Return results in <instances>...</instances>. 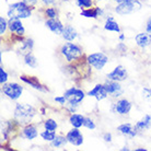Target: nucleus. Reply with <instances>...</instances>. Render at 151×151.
Here are the masks:
<instances>
[{
  "label": "nucleus",
  "instance_id": "nucleus-33",
  "mask_svg": "<svg viewBox=\"0 0 151 151\" xmlns=\"http://www.w3.org/2000/svg\"><path fill=\"white\" fill-rule=\"evenodd\" d=\"M7 81H8V73H7V71L1 67V68H0V83H1V86L4 84V83H7Z\"/></svg>",
  "mask_w": 151,
  "mask_h": 151
},
{
  "label": "nucleus",
  "instance_id": "nucleus-29",
  "mask_svg": "<svg viewBox=\"0 0 151 151\" xmlns=\"http://www.w3.org/2000/svg\"><path fill=\"white\" fill-rule=\"evenodd\" d=\"M44 15L48 19H54V18H58V12H57L56 8L48 7L44 9Z\"/></svg>",
  "mask_w": 151,
  "mask_h": 151
},
{
  "label": "nucleus",
  "instance_id": "nucleus-42",
  "mask_svg": "<svg viewBox=\"0 0 151 151\" xmlns=\"http://www.w3.org/2000/svg\"><path fill=\"white\" fill-rule=\"evenodd\" d=\"M135 151H147V149H145V148H137V149H135Z\"/></svg>",
  "mask_w": 151,
  "mask_h": 151
},
{
  "label": "nucleus",
  "instance_id": "nucleus-21",
  "mask_svg": "<svg viewBox=\"0 0 151 151\" xmlns=\"http://www.w3.org/2000/svg\"><path fill=\"white\" fill-rule=\"evenodd\" d=\"M63 38L67 42H73L76 38L78 37V32L72 25H66L64 27L63 34H61Z\"/></svg>",
  "mask_w": 151,
  "mask_h": 151
},
{
  "label": "nucleus",
  "instance_id": "nucleus-11",
  "mask_svg": "<svg viewBox=\"0 0 151 151\" xmlns=\"http://www.w3.org/2000/svg\"><path fill=\"white\" fill-rule=\"evenodd\" d=\"M66 137H67V140H68L69 144L72 145V146H76V147L82 146L83 141H84L82 132H80L79 128H76V127H72V129H70L66 134Z\"/></svg>",
  "mask_w": 151,
  "mask_h": 151
},
{
  "label": "nucleus",
  "instance_id": "nucleus-12",
  "mask_svg": "<svg viewBox=\"0 0 151 151\" xmlns=\"http://www.w3.org/2000/svg\"><path fill=\"white\" fill-rule=\"evenodd\" d=\"M8 30L10 33L18 37H22L25 34V29L23 27V23L20 19H9V27Z\"/></svg>",
  "mask_w": 151,
  "mask_h": 151
},
{
  "label": "nucleus",
  "instance_id": "nucleus-36",
  "mask_svg": "<svg viewBox=\"0 0 151 151\" xmlns=\"http://www.w3.org/2000/svg\"><path fill=\"white\" fill-rule=\"evenodd\" d=\"M142 95H144V98L150 99L151 100V89H149V88H144V89H142Z\"/></svg>",
  "mask_w": 151,
  "mask_h": 151
},
{
  "label": "nucleus",
  "instance_id": "nucleus-5",
  "mask_svg": "<svg viewBox=\"0 0 151 151\" xmlns=\"http://www.w3.org/2000/svg\"><path fill=\"white\" fill-rule=\"evenodd\" d=\"M141 8H142V4L139 0H128L123 4H118L114 10L118 15H126L139 11Z\"/></svg>",
  "mask_w": 151,
  "mask_h": 151
},
{
  "label": "nucleus",
  "instance_id": "nucleus-2",
  "mask_svg": "<svg viewBox=\"0 0 151 151\" xmlns=\"http://www.w3.org/2000/svg\"><path fill=\"white\" fill-rule=\"evenodd\" d=\"M7 15L9 19H27L32 15V8L23 1L13 2L8 8Z\"/></svg>",
  "mask_w": 151,
  "mask_h": 151
},
{
  "label": "nucleus",
  "instance_id": "nucleus-39",
  "mask_svg": "<svg viewBox=\"0 0 151 151\" xmlns=\"http://www.w3.org/2000/svg\"><path fill=\"white\" fill-rule=\"evenodd\" d=\"M146 31H147L148 33H150L151 34V15H150V18L148 19L147 24H146Z\"/></svg>",
  "mask_w": 151,
  "mask_h": 151
},
{
  "label": "nucleus",
  "instance_id": "nucleus-32",
  "mask_svg": "<svg viewBox=\"0 0 151 151\" xmlns=\"http://www.w3.org/2000/svg\"><path fill=\"white\" fill-rule=\"evenodd\" d=\"M83 127L90 129V130H94L96 128V125H95L94 121L90 118V117H86L84 118V122H83Z\"/></svg>",
  "mask_w": 151,
  "mask_h": 151
},
{
  "label": "nucleus",
  "instance_id": "nucleus-14",
  "mask_svg": "<svg viewBox=\"0 0 151 151\" xmlns=\"http://www.w3.org/2000/svg\"><path fill=\"white\" fill-rule=\"evenodd\" d=\"M20 79L22 80L24 83H27L30 87L35 89V90L41 91V92H48V89L44 84H42L36 77H32V76H20Z\"/></svg>",
  "mask_w": 151,
  "mask_h": 151
},
{
  "label": "nucleus",
  "instance_id": "nucleus-15",
  "mask_svg": "<svg viewBox=\"0 0 151 151\" xmlns=\"http://www.w3.org/2000/svg\"><path fill=\"white\" fill-rule=\"evenodd\" d=\"M45 25L49 31H52L54 34L61 35L63 31H64L65 25L58 20V18H54V19H47L45 21Z\"/></svg>",
  "mask_w": 151,
  "mask_h": 151
},
{
  "label": "nucleus",
  "instance_id": "nucleus-13",
  "mask_svg": "<svg viewBox=\"0 0 151 151\" xmlns=\"http://www.w3.org/2000/svg\"><path fill=\"white\" fill-rule=\"evenodd\" d=\"M106 90L109 92V95H111L112 98H118L123 94V87L121 86V83L118 81H113V80H109L105 81L104 83Z\"/></svg>",
  "mask_w": 151,
  "mask_h": 151
},
{
  "label": "nucleus",
  "instance_id": "nucleus-24",
  "mask_svg": "<svg viewBox=\"0 0 151 151\" xmlns=\"http://www.w3.org/2000/svg\"><path fill=\"white\" fill-rule=\"evenodd\" d=\"M84 118L86 117L81 115V114H73L72 113L70 116H69V124L71 125L72 127H76V128H80L83 126V122H84Z\"/></svg>",
  "mask_w": 151,
  "mask_h": 151
},
{
  "label": "nucleus",
  "instance_id": "nucleus-28",
  "mask_svg": "<svg viewBox=\"0 0 151 151\" xmlns=\"http://www.w3.org/2000/svg\"><path fill=\"white\" fill-rule=\"evenodd\" d=\"M40 136L43 140H45V141H53L55 138H56V132H50V130H44V132H42L40 134Z\"/></svg>",
  "mask_w": 151,
  "mask_h": 151
},
{
  "label": "nucleus",
  "instance_id": "nucleus-26",
  "mask_svg": "<svg viewBox=\"0 0 151 151\" xmlns=\"http://www.w3.org/2000/svg\"><path fill=\"white\" fill-rule=\"evenodd\" d=\"M23 57H24V64L29 66L30 68H36L37 67V59L32 53L27 54L25 56Z\"/></svg>",
  "mask_w": 151,
  "mask_h": 151
},
{
  "label": "nucleus",
  "instance_id": "nucleus-43",
  "mask_svg": "<svg viewBox=\"0 0 151 151\" xmlns=\"http://www.w3.org/2000/svg\"><path fill=\"white\" fill-rule=\"evenodd\" d=\"M124 38H125V35L124 34H121V35H119V40H121V41H123Z\"/></svg>",
  "mask_w": 151,
  "mask_h": 151
},
{
  "label": "nucleus",
  "instance_id": "nucleus-22",
  "mask_svg": "<svg viewBox=\"0 0 151 151\" xmlns=\"http://www.w3.org/2000/svg\"><path fill=\"white\" fill-rule=\"evenodd\" d=\"M151 126V116L149 114H146L140 121H138L135 124V128L137 132H145L150 128Z\"/></svg>",
  "mask_w": 151,
  "mask_h": 151
},
{
  "label": "nucleus",
  "instance_id": "nucleus-37",
  "mask_svg": "<svg viewBox=\"0 0 151 151\" xmlns=\"http://www.w3.org/2000/svg\"><path fill=\"white\" fill-rule=\"evenodd\" d=\"M102 138L105 142H111V141H112V134H111V132H104Z\"/></svg>",
  "mask_w": 151,
  "mask_h": 151
},
{
  "label": "nucleus",
  "instance_id": "nucleus-3",
  "mask_svg": "<svg viewBox=\"0 0 151 151\" xmlns=\"http://www.w3.org/2000/svg\"><path fill=\"white\" fill-rule=\"evenodd\" d=\"M60 54L64 56L67 63H73L76 60H79L83 56V49L81 46L77 45L75 43H65L60 47Z\"/></svg>",
  "mask_w": 151,
  "mask_h": 151
},
{
  "label": "nucleus",
  "instance_id": "nucleus-31",
  "mask_svg": "<svg viewBox=\"0 0 151 151\" xmlns=\"http://www.w3.org/2000/svg\"><path fill=\"white\" fill-rule=\"evenodd\" d=\"M8 27H9V21H7L4 17H0V34L1 36L6 34Z\"/></svg>",
  "mask_w": 151,
  "mask_h": 151
},
{
  "label": "nucleus",
  "instance_id": "nucleus-38",
  "mask_svg": "<svg viewBox=\"0 0 151 151\" xmlns=\"http://www.w3.org/2000/svg\"><path fill=\"white\" fill-rule=\"evenodd\" d=\"M44 6H52L56 2V0H40Z\"/></svg>",
  "mask_w": 151,
  "mask_h": 151
},
{
  "label": "nucleus",
  "instance_id": "nucleus-30",
  "mask_svg": "<svg viewBox=\"0 0 151 151\" xmlns=\"http://www.w3.org/2000/svg\"><path fill=\"white\" fill-rule=\"evenodd\" d=\"M76 4L80 9H89V8L93 7V0H76Z\"/></svg>",
  "mask_w": 151,
  "mask_h": 151
},
{
  "label": "nucleus",
  "instance_id": "nucleus-27",
  "mask_svg": "<svg viewBox=\"0 0 151 151\" xmlns=\"http://www.w3.org/2000/svg\"><path fill=\"white\" fill-rule=\"evenodd\" d=\"M44 128L46 130H50V132H56L57 128H58V124L57 122L53 118H47L45 122H44Z\"/></svg>",
  "mask_w": 151,
  "mask_h": 151
},
{
  "label": "nucleus",
  "instance_id": "nucleus-20",
  "mask_svg": "<svg viewBox=\"0 0 151 151\" xmlns=\"http://www.w3.org/2000/svg\"><path fill=\"white\" fill-rule=\"evenodd\" d=\"M80 14L81 17H84L88 19H96L103 14V10L100 7H92L89 9H83Z\"/></svg>",
  "mask_w": 151,
  "mask_h": 151
},
{
  "label": "nucleus",
  "instance_id": "nucleus-10",
  "mask_svg": "<svg viewBox=\"0 0 151 151\" xmlns=\"http://www.w3.org/2000/svg\"><path fill=\"white\" fill-rule=\"evenodd\" d=\"M87 95L90 98H94L96 101H102L109 96V92L106 90L104 83H99V84H95L94 88L88 92Z\"/></svg>",
  "mask_w": 151,
  "mask_h": 151
},
{
  "label": "nucleus",
  "instance_id": "nucleus-9",
  "mask_svg": "<svg viewBox=\"0 0 151 151\" xmlns=\"http://www.w3.org/2000/svg\"><path fill=\"white\" fill-rule=\"evenodd\" d=\"M127 78H128L127 69L125 68L124 66H122V65H118L117 67H115V68L113 69V71H111L110 73H107V79L113 80V81L122 82V81H125Z\"/></svg>",
  "mask_w": 151,
  "mask_h": 151
},
{
  "label": "nucleus",
  "instance_id": "nucleus-25",
  "mask_svg": "<svg viewBox=\"0 0 151 151\" xmlns=\"http://www.w3.org/2000/svg\"><path fill=\"white\" fill-rule=\"evenodd\" d=\"M67 142H68L67 137L58 135V136H56V138H55L53 141H50V146L54 148H56V149H59V148L65 147V146L67 145Z\"/></svg>",
  "mask_w": 151,
  "mask_h": 151
},
{
  "label": "nucleus",
  "instance_id": "nucleus-7",
  "mask_svg": "<svg viewBox=\"0 0 151 151\" xmlns=\"http://www.w3.org/2000/svg\"><path fill=\"white\" fill-rule=\"evenodd\" d=\"M1 92L8 99H10L12 101H15V100L21 98V95L23 93V87L20 86L19 83H15V82L4 83V84H2Z\"/></svg>",
  "mask_w": 151,
  "mask_h": 151
},
{
  "label": "nucleus",
  "instance_id": "nucleus-44",
  "mask_svg": "<svg viewBox=\"0 0 151 151\" xmlns=\"http://www.w3.org/2000/svg\"><path fill=\"white\" fill-rule=\"evenodd\" d=\"M121 150H122V151H125V150L128 151V150H129V148H128V147H124V148H122Z\"/></svg>",
  "mask_w": 151,
  "mask_h": 151
},
{
  "label": "nucleus",
  "instance_id": "nucleus-40",
  "mask_svg": "<svg viewBox=\"0 0 151 151\" xmlns=\"http://www.w3.org/2000/svg\"><path fill=\"white\" fill-rule=\"evenodd\" d=\"M117 48L118 49H121L122 52H126V46H125V44L124 43H119V44H118V45H117Z\"/></svg>",
  "mask_w": 151,
  "mask_h": 151
},
{
  "label": "nucleus",
  "instance_id": "nucleus-4",
  "mask_svg": "<svg viewBox=\"0 0 151 151\" xmlns=\"http://www.w3.org/2000/svg\"><path fill=\"white\" fill-rule=\"evenodd\" d=\"M64 96L66 98V100H67V105L77 107V106L79 105L80 103L84 100L86 93L83 92L82 89L71 87L70 89H68V90L65 92Z\"/></svg>",
  "mask_w": 151,
  "mask_h": 151
},
{
  "label": "nucleus",
  "instance_id": "nucleus-16",
  "mask_svg": "<svg viewBox=\"0 0 151 151\" xmlns=\"http://www.w3.org/2000/svg\"><path fill=\"white\" fill-rule=\"evenodd\" d=\"M117 132L126 136L128 139H132L134 137L137 135V130L135 128V125H132L130 123H124V124L119 125L117 127Z\"/></svg>",
  "mask_w": 151,
  "mask_h": 151
},
{
  "label": "nucleus",
  "instance_id": "nucleus-8",
  "mask_svg": "<svg viewBox=\"0 0 151 151\" xmlns=\"http://www.w3.org/2000/svg\"><path fill=\"white\" fill-rule=\"evenodd\" d=\"M132 104L127 99H119L113 104V111L118 115H127L132 111Z\"/></svg>",
  "mask_w": 151,
  "mask_h": 151
},
{
  "label": "nucleus",
  "instance_id": "nucleus-19",
  "mask_svg": "<svg viewBox=\"0 0 151 151\" xmlns=\"http://www.w3.org/2000/svg\"><path fill=\"white\" fill-rule=\"evenodd\" d=\"M38 136V132L36 126L34 125H27L23 126V129L21 132V137L27 140H34Z\"/></svg>",
  "mask_w": 151,
  "mask_h": 151
},
{
  "label": "nucleus",
  "instance_id": "nucleus-23",
  "mask_svg": "<svg viewBox=\"0 0 151 151\" xmlns=\"http://www.w3.org/2000/svg\"><path fill=\"white\" fill-rule=\"evenodd\" d=\"M104 30L109 31V32L119 33L121 32V27H119V24L116 21H114L113 17H109L105 21V24H104Z\"/></svg>",
  "mask_w": 151,
  "mask_h": 151
},
{
  "label": "nucleus",
  "instance_id": "nucleus-41",
  "mask_svg": "<svg viewBox=\"0 0 151 151\" xmlns=\"http://www.w3.org/2000/svg\"><path fill=\"white\" fill-rule=\"evenodd\" d=\"M114 2H116L117 4H123V2H126V1H128V0H113Z\"/></svg>",
  "mask_w": 151,
  "mask_h": 151
},
{
  "label": "nucleus",
  "instance_id": "nucleus-18",
  "mask_svg": "<svg viewBox=\"0 0 151 151\" xmlns=\"http://www.w3.org/2000/svg\"><path fill=\"white\" fill-rule=\"evenodd\" d=\"M135 42H136L137 46L140 47V48H147L148 46L151 45V34L148 33L147 31L138 33L135 36Z\"/></svg>",
  "mask_w": 151,
  "mask_h": 151
},
{
  "label": "nucleus",
  "instance_id": "nucleus-35",
  "mask_svg": "<svg viewBox=\"0 0 151 151\" xmlns=\"http://www.w3.org/2000/svg\"><path fill=\"white\" fill-rule=\"evenodd\" d=\"M24 4H27L29 7H31L32 9L35 8L38 4V0H22Z\"/></svg>",
  "mask_w": 151,
  "mask_h": 151
},
{
  "label": "nucleus",
  "instance_id": "nucleus-6",
  "mask_svg": "<svg viewBox=\"0 0 151 151\" xmlns=\"http://www.w3.org/2000/svg\"><path fill=\"white\" fill-rule=\"evenodd\" d=\"M87 63L88 65L92 67V68H94L95 70H102L104 67L106 66V64L109 63V56L105 55L104 53H93V54H90V55H88L87 56Z\"/></svg>",
  "mask_w": 151,
  "mask_h": 151
},
{
  "label": "nucleus",
  "instance_id": "nucleus-34",
  "mask_svg": "<svg viewBox=\"0 0 151 151\" xmlns=\"http://www.w3.org/2000/svg\"><path fill=\"white\" fill-rule=\"evenodd\" d=\"M54 101L56 103H58V104H60V105H66V104H67V100H66V98H65L64 95L54 98Z\"/></svg>",
  "mask_w": 151,
  "mask_h": 151
},
{
  "label": "nucleus",
  "instance_id": "nucleus-17",
  "mask_svg": "<svg viewBox=\"0 0 151 151\" xmlns=\"http://www.w3.org/2000/svg\"><path fill=\"white\" fill-rule=\"evenodd\" d=\"M19 43H20V47H19V49H18V52H19L22 56H25L27 54L32 53L33 47H34V41H33L32 38H30V37L21 38L20 37Z\"/></svg>",
  "mask_w": 151,
  "mask_h": 151
},
{
  "label": "nucleus",
  "instance_id": "nucleus-1",
  "mask_svg": "<svg viewBox=\"0 0 151 151\" xmlns=\"http://www.w3.org/2000/svg\"><path fill=\"white\" fill-rule=\"evenodd\" d=\"M36 115V110L30 104L18 103L13 111V119L20 126H27L33 122V118Z\"/></svg>",
  "mask_w": 151,
  "mask_h": 151
}]
</instances>
